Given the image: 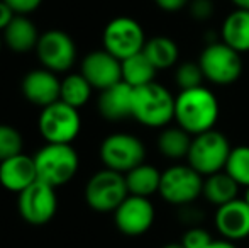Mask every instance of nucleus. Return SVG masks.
I'll list each match as a JSON object with an SVG mask.
<instances>
[{
	"instance_id": "nucleus-2",
	"label": "nucleus",
	"mask_w": 249,
	"mask_h": 248,
	"mask_svg": "<svg viewBox=\"0 0 249 248\" xmlns=\"http://www.w3.org/2000/svg\"><path fill=\"white\" fill-rule=\"evenodd\" d=\"M146 128H166L175 119V97L161 83L153 82L132 90V113Z\"/></svg>"
},
{
	"instance_id": "nucleus-15",
	"label": "nucleus",
	"mask_w": 249,
	"mask_h": 248,
	"mask_svg": "<svg viewBox=\"0 0 249 248\" xmlns=\"http://www.w3.org/2000/svg\"><path fill=\"white\" fill-rule=\"evenodd\" d=\"M20 90L31 104L44 109L59 100L61 80L56 76L54 72H50L46 68H36L24 75Z\"/></svg>"
},
{
	"instance_id": "nucleus-34",
	"label": "nucleus",
	"mask_w": 249,
	"mask_h": 248,
	"mask_svg": "<svg viewBox=\"0 0 249 248\" xmlns=\"http://www.w3.org/2000/svg\"><path fill=\"white\" fill-rule=\"evenodd\" d=\"M14 17H16V12L3 0H0V33L7 29V26L12 22Z\"/></svg>"
},
{
	"instance_id": "nucleus-12",
	"label": "nucleus",
	"mask_w": 249,
	"mask_h": 248,
	"mask_svg": "<svg viewBox=\"0 0 249 248\" xmlns=\"http://www.w3.org/2000/svg\"><path fill=\"white\" fill-rule=\"evenodd\" d=\"M34 51L43 68L54 73L68 72L76 61L75 41L61 29H50L41 34Z\"/></svg>"
},
{
	"instance_id": "nucleus-1",
	"label": "nucleus",
	"mask_w": 249,
	"mask_h": 248,
	"mask_svg": "<svg viewBox=\"0 0 249 248\" xmlns=\"http://www.w3.org/2000/svg\"><path fill=\"white\" fill-rule=\"evenodd\" d=\"M219 100L207 87L181 90L175 97V121L192 136L213 129L219 119Z\"/></svg>"
},
{
	"instance_id": "nucleus-39",
	"label": "nucleus",
	"mask_w": 249,
	"mask_h": 248,
	"mask_svg": "<svg viewBox=\"0 0 249 248\" xmlns=\"http://www.w3.org/2000/svg\"><path fill=\"white\" fill-rule=\"evenodd\" d=\"M2 46H3V36H2V33H0V51H2Z\"/></svg>"
},
{
	"instance_id": "nucleus-14",
	"label": "nucleus",
	"mask_w": 249,
	"mask_h": 248,
	"mask_svg": "<svg viewBox=\"0 0 249 248\" xmlns=\"http://www.w3.org/2000/svg\"><path fill=\"white\" fill-rule=\"evenodd\" d=\"M80 73L97 90H105L122 82V61L105 50L90 51L82 60Z\"/></svg>"
},
{
	"instance_id": "nucleus-5",
	"label": "nucleus",
	"mask_w": 249,
	"mask_h": 248,
	"mask_svg": "<svg viewBox=\"0 0 249 248\" xmlns=\"http://www.w3.org/2000/svg\"><path fill=\"white\" fill-rule=\"evenodd\" d=\"M37 129L50 145H71L82 131V116L78 109L58 100L41 109Z\"/></svg>"
},
{
	"instance_id": "nucleus-38",
	"label": "nucleus",
	"mask_w": 249,
	"mask_h": 248,
	"mask_svg": "<svg viewBox=\"0 0 249 248\" xmlns=\"http://www.w3.org/2000/svg\"><path fill=\"white\" fill-rule=\"evenodd\" d=\"M244 201H246L249 206V187H246V192H244Z\"/></svg>"
},
{
	"instance_id": "nucleus-9",
	"label": "nucleus",
	"mask_w": 249,
	"mask_h": 248,
	"mask_svg": "<svg viewBox=\"0 0 249 248\" xmlns=\"http://www.w3.org/2000/svg\"><path fill=\"white\" fill-rule=\"evenodd\" d=\"M127 195L125 177L108 169L95 172L85 186V202L97 212H114Z\"/></svg>"
},
{
	"instance_id": "nucleus-36",
	"label": "nucleus",
	"mask_w": 249,
	"mask_h": 248,
	"mask_svg": "<svg viewBox=\"0 0 249 248\" xmlns=\"http://www.w3.org/2000/svg\"><path fill=\"white\" fill-rule=\"evenodd\" d=\"M231 2L236 5V9L249 10V0H231Z\"/></svg>"
},
{
	"instance_id": "nucleus-28",
	"label": "nucleus",
	"mask_w": 249,
	"mask_h": 248,
	"mask_svg": "<svg viewBox=\"0 0 249 248\" xmlns=\"http://www.w3.org/2000/svg\"><path fill=\"white\" fill-rule=\"evenodd\" d=\"M203 80V72L200 68L198 61H183L180 65H177L175 70V83L177 87L181 90H190V89H197L202 87Z\"/></svg>"
},
{
	"instance_id": "nucleus-37",
	"label": "nucleus",
	"mask_w": 249,
	"mask_h": 248,
	"mask_svg": "<svg viewBox=\"0 0 249 248\" xmlns=\"http://www.w3.org/2000/svg\"><path fill=\"white\" fill-rule=\"evenodd\" d=\"M161 248H185V247L181 245L180 242H178V243H168V245H163Z\"/></svg>"
},
{
	"instance_id": "nucleus-10",
	"label": "nucleus",
	"mask_w": 249,
	"mask_h": 248,
	"mask_svg": "<svg viewBox=\"0 0 249 248\" xmlns=\"http://www.w3.org/2000/svg\"><path fill=\"white\" fill-rule=\"evenodd\" d=\"M203 177L190 165H171L161 172V184L158 194L171 206L183 208L195 202L202 195Z\"/></svg>"
},
{
	"instance_id": "nucleus-13",
	"label": "nucleus",
	"mask_w": 249,
	"mask_h": 248,
	"mask_svg": "<svg viewBox=\"0 0 249 248\" xmlns=\"http://www.w3.org/2000/svg\"><path fill=\"white\" fill-rule=\"evenodd\" d=\"M156 211L149 197L131 195L114 211V221L117 229L125 236H141L153 226Z\"/></svg>"
},
{
	"instance_id": "nucleus-29",
	"label": "nucleus",
	"mask_w": 249,
	"mask_h": 248,
	"mask_svg": "<svg viewBox=\"0 0 249 248\" xmlns=\"http://www.w3.org/2000/svg\"><path fill=\"white\" fill-rule=\"evenodd\" d=\"M24 139L16 128L9 124H0V162L22 153Z\"/></svg>"
},
{
	"instance_id": "nucleus-23",
	"label": "nucleus",
	"mask_w": 249,
	"mask_h": 248,
	"mask_svg": "<svg viewBox=\"0 0 249 248\" xmlns=\"http://www.w3.org/2000/svg\"><path fill=\"white\" fill-rule=\"evenodd\" d=\"M237 192H239V186L224 170L203 179L202 195L215 208L237 199Z\"/></svg>"
},
{
	"instance_id": "nucleus-21",
	"label": "nucleus",
	"mask_w": 249,
	"mask_h": 248,
	"mask_svg": "<svg viewBox=\"0 0 249 248\" xmlns=\"http://www.w3.org/2000/svg\"><path fill=\"white\" fill-rule=\"evenodd\" d=\"M125 184L131 195H139V197H151L153 194L160 192L161 184V172L156 167L149 163H141L131 172L125 173Z\"/></svg>"
},
{
	"instance_id": "nucleus-11",
	"label": "nucleus",
	"mask_w": 249,
	"mask_h": 248,
	"mask_svg": "<svg viewBox=\"0 0 249 248\" xmlns=\"http://www.w3.org/2000/svg\"><path fill=\"white\" fill-rule=\"evenodd\" d=\"M58 209V197L54 187L36 180L20 194H17V211L20 218L33 226L50 223Z\"/></svg>"
},
{
	"instance_id": "nucleus-17",
	"label": "nucleus",
	"mask_w": 249,
	"mask_h": 248,
	"mask_svg": "<svg viewBox=\"0 0 249 248\" xmlns=\"http://www.w3.org/2000/svg\"><path fill=\"white\" fill-rule=\"evenodd\" d=\"M37 180L34 156L19 153L0 162V186L9 192L20 194Z\"/></svg>"
},
{
	"instance_id": "nucleus-26",
	"label": "nucleus",
	"mask_w": 249,
	"mask_h": 248,
	"mask_svg": "<svg viewBox=\"0 0 249 248\" xmlns=\"http://www.w3.org/2000/svg\"><path fill=\"white\" fill-rule=\"evenodd\" d=\"M93 87L87 82L82 73H70L61 80V90H59V100L68 106L80 109L92 97Z\"/></svg>"
},
{
	"instance_id": "nucleus-3",
	"label": "nucleus",
	"mask_w": 249,
	"mask_h": 248,
	"mask_svg": "<svg viewBox=\"0 0 249 248\" xmlns=\"http://www.w3.org/2000/svg\"><path fill=\"white\" fill-rule=\"evenodd\" d=\"M37 180L51 187H61L76 175L80 156L71 145H46L34 155Z\"/></svg>"
},
{
	"instance_id": "nucleus-25",
	"label": "nucleus",
	"mask_w": 249,
	"mask_h": 248,
	"mask_svg": "<svg viewBox=\"0 0 249 248\" xmlns=\"http://www.w3.org/2000/svg\"><path fill=\"white\" fill-rule=\"evenodd\" d=\"M156 72L158 70L142 51L122 61V82H125L132 89L153 83Z\"/></svg>"
},
{
	"instance_id": "nucleus-18",
	"label": "nucleus",
	"mask_w": 249,
	"mask_h": 248,
	"mask_svg": "<svg viewBox=\"0 0 249 248\" xmlns=\"http://www.w3.org/2000/svg\"><path fill=\"white\" fill-rule=\"evenodd\" d=\"M132 87L125 82H119L102 90L99 95V113L107 121H122L131 117L132 113Z\"/></svg>"
},
{
	"instance_id": "nucleus-32",
	"label": "nucleus",
	"mask_w": 249,
	"mask_h": 248,
	"mask_svg": "<svg viewBox=\"0 0 249 248\" xmlns=\"http://www.w3.org/2000/svg\"><path fill=\"white\" fill-rule=\"evenodd\" d=\"M3 2L16 12V16H29L39 9L43 0H3Z\"/></svg>"
},
{
	"instance_id": "nucleus-30",
	"label": "nucleus",
	"mask_w": 249,
	"mask_h": 248,
	"mask_svg": "<svg viewBox=\"0 0 249 248\" xmlns=\"http://www.w3.org/2000/svg\"><path fill=\"white\" fill-rule=\"evenodd\" d=\"M212 242V235L207 229L200 228V226H192L190 229L183 233L180 243L185 248H207Z\"/></svg>"
},
{
	"instance_id": "nucleus-4",
	"label": "nucleus",
	"mask_w": 249,
	"mask_h": 248,
	"mask_svg": "<svg viewBox=\"0 0 249 248\" xmlns=\"http://www.w3.org/2000/svg\"><path fill=\"white\" fill-rule=\"evenodd\" d=\"M231 150L232 146L226 138V134L215 131V129H210L207 133L194 136L187 163L202 177L213 175L226 169Z\"/></svg>"
},
{
	"instance_id": "nucleus-31",
	"label": "nucleus",
	"mask_w": 249,
	"mask_h": 248,
	"mask_svg": "<svg viewBox=\"0 0 249 248\" xmlns=\"http://www.w3.org/2000/svg\"><path fill=\"white\" fill-rule=\"evenodd\" d=\"M188 10H190V16L195 20H209L213 16V2L212 0H190L188 3Z\"/></svg>"
},
{
	"instance_id": "nucleus-8",
	"label": "nucleus",
	"mask_w": 249,
	"mask_h": 248,
	"mask_svg": "<svg viewBox=\"0 0 249 248\" xmlns=\"http://www.w3.org/2000/svg\"><path fill=\"white\" fill-rule=\"evenodd\" d=\"M146 41L148 39L141 24L132 17L125 16L112 19L102 34L104 50L121 61L141 53L144 50Z\"/></svg>"
},
{
	"instance_id": "nucleus-33",
	"label": "nucleus",
	"mask_w": 249,
	"mask_h": 248,
	"mask_svg": "<svg viewBox=\"0 0 249 248\" xmlns=\"http://www.w3.org/2000/svg\"><path fill=\"white\" fill-rule=\"evenodd\" d=\"M158 7L164 12H178L190 3V0H154Z\"/></svg>"
},
{
	"instance_id": "nucleus-27",
	"label": "nucleus",
	"mask_w": 249,
	"mask_h": 248,
	"mask_svg": "<svg viewBox=\"0 0 249 248\" xmlns=\"http://www.w3.org/2000/svg\"><path fill=\"white\" fill-rule=\"evenodd\" d=\"M224 172L239 187H249V146L241 145L231 150Z\"/></svg>"
},
{
	"instance_id": "nucleus-35",
	"label": "nucleus",
	"mask_w": 249,
	"mask_h": 248,
	"mask_svg": "<svg viewBox=\"0 0 249 248\" xmlns=\"http://www.w3.org/2000/svg\"><path fill=\"white\" fill-rule=\"evenodd\" d=\"M207 248H239V247H237L234 242H229V240L220 238V240H213V242L210 243Z\"/></svg>"
},
{
	"instance_id": "nucleus-7",
	"label": "nucleus",
	"mask_w": 249,
	"mask_h": 248,
	"mask_svg": "<svg viewBox=\"0 0 249 248\" xmlns=\"http://www.w3.org/2000/svg\"><path fill=\"white\" fill-rule=\"evenodd\" d=\"M99 155L105 169L125 175L144 163L146 148L144 143L131 133H114L102 141Z\"/></svg>"
},
{
	"instance_id": "nucleus-20",
	"label": "nucleus",
	"mask_w": 249,
	"mask_h": 248,
	"mask_svg": "<svg viewBox=\"0 0 249 248\" xmlns=\"http://www.w3.org/2000/svg\"><path fill=\"white\" fill-rule=\"evenodd\" d=\"M222 41L237 53L249 51V10L236 9L224 19L220 29Z\"/></svg>"
},
{
	"instance_id": "nucleus-24",
	"label": "nucleus",
	"mask_w": 249,
	"mask_h": 248,
	"mask_svg": "<svg viewBox=\"0 0 249 248\" xmlns=\"http://www.w3.org/2000/svg\"><path fill=\"white\" fill-rule=\"evenodd\" d=\"M194 136L188 134L180 126L164 128L158 136V150L163 156L170 160L187 158Z\"/></svg>"
},
{
	"instance_id": "nucleus-6",
	"label": "nucleus",
	"mask_w": 249,
	"mask_h": 248,
	"mask_svg": "<svg viewBox=\"0 0 249 248\" xmlns=\"http://www.w3.org/2000/svg\"><path fill=\"white\" fill-rule=\"evenodd\" d=\"M198 65L205 80L215 85H232L243 73L241 53L227 46L224 41H210L202 50Z\"/></svg>"
},
{
	"instance_id": "nucleus-16",
	"label": "nucleus",
	"mask_w": 249,
	"mask_h": 248,
	"mask_svg": "<svg viewBox=\"0 0 249 248\" xmlns=\"http://www.w3.org/2000/svg\"><path fill=\"white\" fill-rule=\"evenodd\" d=\"M213 225L224 240L241 242L249 236V206L244 199H234L217 208Z\"/></svg>"
},
{
	"instance_id": "nucleus-22",
	"label": "nucleus",
	"mask_w": 249,
	"mask_h": 248,
	"mask_svg": "<svg viewBox=\"0 0 249 248\" xmlns=\"http://www.w3.org/2000/svg\"><path fill=\"white\" fill-rule=\"evenodd\" d=\"M142 53L149 58L156 70H168L171 66H177L180 48L177 41L171 39L170 36H154L146 41Z\"/></svg>"
},
{
	"instance_id": "nucleus-19",
	"label": "nucleus",
	"mask_w": 249,
	"mask_h": 248,
	"mask_svg": "<svg viewBox=\"0 0 249 248\" xmlns=\"http://www.w3.org/2000/svg\"><path fill=\"white\" fill-rule=\"evenodd\" d=\"M2 36L3 44L10 51L22 55L36 50L41 34L37 33L36 24L27 16H16L12 22L7 26V29L2 33Z\"/></svg>"
}]
</instances>
